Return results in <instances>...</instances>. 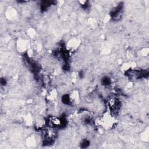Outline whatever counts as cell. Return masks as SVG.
<instances>
[{"mask_svg": "<svg viewBox=\"0 0 149 149\" xmlns=\"http://www.w3.org/2000/svg\"><path fill=\"white\" fill-rule=\"evenodd\" d=\"M114 124V118L113 117V116L109 112L104 114V115L100 120L101 125L106 129H108L111 128L113 126Z\"/></svg>", "mask_w": 149, "mask_h": 149, "instance_id": "obj_1", "label": "cell"}, {"mask_svg": "<svg viewBox=\"0 0 149 149\" xmlns=\"http://www.w3.org/2000/svg\"><path fill=\"white\" fill-rule=\"evenodd\" d=\"M79 44V41L76 39H73L71 40L68 43V48L71 50H74L76 48H78Z\"/></svg>", "mask_w": 149, "mask_h": 149, "instance_id": "obj_2", "label": "cell"}, {"mask_svg": "<svg viewBox=\"0 0 149 149\" xmlns=\"http://www.w3.org/2000/svg\"><path fill=\"white\" fill-rule=\"evenodd\" d=\"M17 46L19 52H24L27 49V43L24 40H21L18 42Z\"/></svg>", "mask_w": 149, "mask_h": 149, "instance_id": "obj_3", "label": "cell"}]
</instances>
